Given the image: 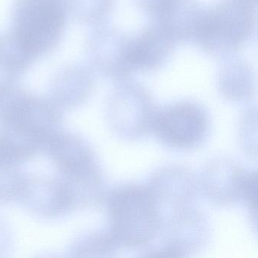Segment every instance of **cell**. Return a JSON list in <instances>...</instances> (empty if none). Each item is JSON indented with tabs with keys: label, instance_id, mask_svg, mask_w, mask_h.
Masks as SVG:
<instances>
[{
	"label": "cell",
	"instance_id": "cell-7",
	"mask_svg": "<svg viewBox=\"0 0 258 258\" xmlns=\"http://www.w3.org/2000/svg\"><path fill=\"white\" fill-rule=\"evenodd\" d=\"M154 108L146 102H117L111 108L110 124L116 135L125 140H137L151 132Z\"/></svg>",
	"mask_w": 258,
	"mask_h": 258
},
{
	"label": "cell",
	"instance_id": "cell-5",
	"mask_svg": "<svg viewBox=\"0 0 258 258\" xmlns=\"http://www.w3.org/2000/svg\"><path fill=\"white\" fill-rule=\"evenodd\" d=\"M62 15L54 3L38 0L28 4L17 22V37L26 52L37 54L47 49L61 31Z\"/></svg>",
	"mask_w": 258,
	"mask_h": 258
},
{
	"label": "cell",
	"instance_id": "cell-8",
	"mask_svg": "<svg viewBox=\"0 0 258 258\" xmlns=\"http://www.w3.org/2000/svg\"><path fill=\"white\" fill-rule=\"evenodd\" d=\"M247 207L252 222L256 225L257 215V173L256 170H247L243 185L241 199Z\"/></svg>",
	"mask_w": 258,
	"mask_h": 258
},
{
	"label": "cell",
	"instance_id": "cell-1",
	"mask_svg": "<svg viewBox=\"0 0 258 258\" xmlns=\"http://www.w3.org/2000/svg\"><path fill=\"white\" fill-rule=\"evenodd\" d=\"M110 234L119 247H146L159 234L163 217L146 185L120 184L108 196Z\"/></svg>",
	"mask_w": 258,
	"mask_h": 258
},
{
	"label": "cell",
	"instance_id": "cell-9",
	"mask_svg": "<svg viewBox=\"0 0 258 258\" xmlns=\"http://www.w3.org/2000/svg\"><path fill=\"white\" fill-rule=\"evenodd\" d=\"M256 114L248 112L243 116L240 127L241 145L246 152L256 156Z\"/></svg>",
	"mask_w": 258,
	"mask_h": 258
},
{
	"label": "cell",
	"instance_id": "cell-4",
	"mask_svg": "<svg viewBox=\"0 0 258 258\" xmlns=\"http://www.w3.org/2000/svg\"><path fill=\"white\" fill-rule=\"evenodd\" d=\"M146 185L162 217L168 210L164 218L192 207L201 191L199 178L191 170L179 165L166 166L157 170Z\"/></svg>",
	"mask_w": 258,
	"mask_h": 258
},
{
	"label": "cell",
	"instance_id": "cell-3",
	"mask_svg": "<svg viewBox=\"0 0 258 258\" xmlns=\"http://www.w3.org/2000/svg\"><path fill=\"white\" fill-rule=\"evenodd\" d=\"M206 217L194 206L170 214L163 220L159 234L162 245L147 250V257H185L203 248L209 237Z\"/></svg>",
	"mask_w": 258,
	"mask_h": 258
},
{
	"label": "cell",
	"instance_id": "cell-2",
	"mask_svg": "<svg viewBox=\"0 0 258 258\" xmlns=\"http://www.w3.org/2000/svg\"><path fill=\"white\" fill-rule=\"evenodd\" d=\"M206 111L191 102H180L156 111L151 132L164 146L179 150L196 149L210 133Z\"/></svg>",
	"mask_w": 258,
	"mask_h": 258
},
{
	"label": "cell",
	"instance_id": "cell-6",
	"mask_svg": "<svg viewBox=\"0 0 258 258\" xmlns=\"http://www.w3.org/2000/svg\"><path fill=\"white\" fill-rule=\"evenodd\" d=\"M247 169L229 158H217L202 173L200 189L208 202L220 207L231 206L241 199Z\"/></svg>",
	"mask_w": 258,
	"mask_h": 258
}]
</instances>
